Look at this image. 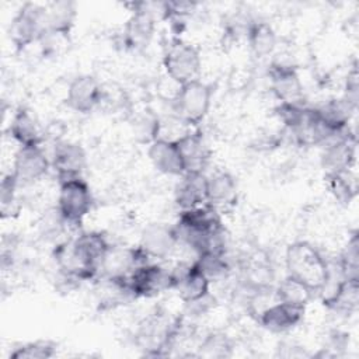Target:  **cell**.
I'll return each mask as SVG.
<instances>
[{
	"instance_id": "ba28073f",
	"label": "cell",
	"mask_w": 359,
	"mask_h": 359,
	"mask_svg": "<svg viewBox=\"0 0 359 359\" xmlns=\"http://www.w3.org/2000/svg\"><path fill=\"white\" fill-rule=\"evenodd\" d=\"M269 87L279 102L303 104L304 91L297 69L285 62H272L268 67Z\"/></svg>"
},
{
	"instance_id": "30bf717a",
	"label": "cell",
	"mask_w": 359,
	"mask_h": 359,
	"mask_svg": "<svg viewBox=\"0 0 359 359\" xmlns=\"http://www.w3.org/2000/svg\"><path fill=\"white\" fill-rule=\"evenodd\" d=\"M50 165L60 181L79 178L87 167L86 150L74 142L57 140L53 146Z\"/></svg>"
},
{
	"instance_id": "ac0fdd59",
	"label": "cell",
	"mask_w": 359,
	"mask_h": 359,
	"mask_svg": "<svg viewBox=\"0 0 359 359\" xmlns=\"http://www.w3.org/2000/svg\"><path fill=\"white\" fill-rule=\"evenodd\" d=\"M175 144L180 150L185 172H203L209 163L210 153L201 132L194 129L175 142Z\"/></svg>"
},
{
	"instance_id": "6da1fadb",
	"label": "cell",
	"mask_w": 359,
	"mask_h": 359,
	"mask_svg": "<svg viewBox=\"0 0 359 359\" xmlns=\"http://www.w3.org/2000/svg\"><path fill=\"white\" fill-rule=\"evenodd\" d=\"M109 247L111 244L102 233L83 231L74 238L57 244L53 255L60 273L88 280L98 275Z\"/></svg>"
},
{
	"instance_id": "9c48e42d",
	"label": "cell",
	"mask_w": 359,
	"mask_h": 359,
	"mask_svg": "<svg viewBox=\"0 0 359 359\" xmlns=\"http://www.w3.org/2000/svg\"><path fill=\"white\" fill-rule=\"evenodd\" d=\"M149 255L139 247L111 245L105 254L98 273L101 278H128L133 269L147 264Z\"/></svg>"
},
{
	"instance_id": "e0dca14e",
	"label": "cell",
	"mask_w": 359,
	"mask_h": 359,
	"mask_svg": "<svg viewBox=\"0 0 359 359\" xmlns=\"http://www.w3.org/2000/svg\"><path fill=\"white\" fill-rule=\"evenodd\" d=\"M174 199L181 210L208 203V175L205 172H184L175 187Z\"/></svg>"
},
{
	"instance_id": "52a82bcc",
	"label": "cell",
	"mask_w": 359,
	"mask_h": 359,
	"mask_svg": "<svg viewBox=\"0 0 359 359\" xmlns=\"http://www.w3.org/2000/svg\"><path fill=\"white\" fill-rule=\"evenodd\" d=\"M128 287L133 297H154L163 292L172 290V273L160 264L147 262L126 278Z\"/></svg>"
},
{
	"instance_id": "d6986e66",
	"label": "cell",
	"mask_w": 359,
	"mask_h": 359,
	"mask_svg": "<svg viewBox=\"0 0 359 359\" xmlns=\"http://www.w3.org/2000/svg\"><path fill=\"white\" fill-rule=\"evenodd\" d=\"M149 158L153 167L163 174L181 177L185 172L180 150L174 142L156 139L149 146Z\"/></svg>"
},
{
	"instance_id": "7a4b0ae2",
	"label": "cell",
	"mask_w": 359,
	"mask_h": 359,
	"mask_svg": "<svg viewBox=\"0 0 359 359\" xmlns=\"http://www.w3.org/2000/svg\"><path fill=\"white\" fill-rule=\"evenodd\" d=\"M285 266L289 276L303 282L314 293H320L328 280V259L309 241H294L286 248Z\"/></svg>"
},
{
	"instance_id": "cb8c5ba5",
	"label": "cell",
	"mask_w": 359,
	"mask_h": 359,
	"mask_svg": "<svg viewBox=\"0 0 359 359\" xmlns=\"http://www.w3.org/2000/svg\"><path fill=\"white\" fill-rule=\"evenodd\" d=\"M247 41L255 56L265 57L275 50L278 35L269 22L251 21L247 27Z\"/></svg>"
},
{
	"instance_id": "836d02e7",
	"label": "cell",
	"mask_w": 359,
	"mask_h": 359,
	"mask_svg": "<svg viewBox=\"0 0 359 359\" xmlns=\"http://www.w3.org/2000/svg\"><path fill=\"white\" fill-rule=\"evenodd\" d=\"M359 83H358V72L356 67H353L346 77L345 81V94H344V100H346L353 108L358 107V97H359Z\"/></svg>"
},
{
	"instance_id": "1f68e13d",
	"label": "cell",
	"mask_w": 359,
	"mask_h": 359,
	"mask_svg": "<svg viewBox=\"0 0 359 359\" xmlns=\"http://www.w3.org/2000/svg\"><path fill=\"white\" fill-rule=\"evenodd\" d=\"M199 355L209 358H223L231 353L233 345L230 339L220 332H212L206 335L199 345Z\"/></svg>"
},
{
	"instance_id": "8992f818",
	"label": "cell",
	"mask_w": 359,
	"mask_h": 359,
	"mask_svg": "<svg viewBox=\"0 0 359 359\" xmlns=\"http://www.w3.org/2000/svg\"><path fill=\"white\" fill-rule=\"evenodd\" d=\"M91 206L93 194L83 177L59 182L57 210L69 224H80Z\"/></svg>"
},
{
	"instance_id": "3957f363",
	"label": "cell",
	"mask_w": 359,
	"mask_h": 359,
	"mask_svg": "<svg viewBox=\"0 0 359 359\" xmlns=\"http://www.w3.org/2000/svg\"><path fill=\"white\" fill-rule=\"evenodd\" d=\"M163 65L167 77L182 86L199 79L202 57L194 45L181 39H172L164 52Z\"/></svg>"
},
{
	"instance_id": "5b68a950",
	"label": "cell",
	"mask_w": 359,
	"mask_h": 359,
	"mask_svg": "<svg viewBox=\"0 0 359 359\" xmlns=\"http://www.w3.org/2000/svg\"><path fill=\"white\" fill-rule=\"evenodd\" d=\"M10 39L18 50L38 43L48 32L45 6L25 3L10 24Z\"/></svg>"
},
{
	"instance_id": "f546056e",
	"label": "cell",
	"mask_w": 359,
	"mask_h": 359,
	"mask_svg": "<svg viewBox=\"0 0 359 359\" xmlns=\"http://www.w3.org/2000/svg\"><path fill=\"white\" fill-rule=\"evenodd\" d=\"M338 264L342 269L345 279L359 280V238L358 231H353L345 248L338 257Z\"/></svg>"
},
{
	"instance_id": "5bb4252c",
	"label": "cell",
	"mask_w": 359,
	"mask_h": 359,
	"mask_svg": "<svg viewBox=\"0 0 359 359\" xmlns=\"http://www.w3.org/2000/svg\"><path fill=\"white\" fill-rule=\"evenodd\" d=\"M356 156V139L355 135L348 132L330 143L324 144L321 154V165L325 174L348 171L355 164Z\"/></svg>"
},
{
	"instance_id": "7c38bea8",
	"label": "cell",
	"mask_w": 359,
	"mask_h": 359,
	"mask_svg": "<svg viewBox=\"0 0 359 359\" xmlns=\"http://www.w3.org/2000/svg\"><path fill=\"white\" fill-rule=\"evenodd\" d=\"M50 161L41 146H20L14 154L13 174L18 184L41 180L49 170Z\"/></svg>"
},
{
	"instance_id": "d6a6232c",
	"label": "cell",
	"mask_w": 359,
	"mask_h": 359,
	"mask_svg": "<svg viewBox=\"0 0 359 359\" xmlns=\"http://www.w3.org/2000/svg\"><path fill=\"white\" fill-rule=\"evenodd\" d=\"M133 132L140 142H154L158 132V116L150 111H143L136 115L133 121Z\"/></svg>"
},
{
	"instance_id": "4dcf8cb0",
	"label": "cell",
	"mask_w": 359,
	"mask_h": 359,
	"mask_svg": "<svg viewBox=\"0 0 359 359\" xmlns=\"http://www.w3.org/2000/svg\"><path fill=\"white\" fill-rule=\"evenodd\" d=\"M56 353V344L52 341H34L24 344L10 353V359H49Z\"/></svg>"
},
{
	"instance_id": "ffe728a7",
	"label": "cell",
	"mask_w": 359,
	"mask_h": 359,
	"mask_svg": "<svg viewBox=\"0 0 359 359\" xmlns=\"http://www.w3.org/2000/svg\"><path fill=\"white\" fill-rule=\"evenodd\" d=\"M323 303L337 314H353L359 307V280L344 279L332 292L323 296Z\"/></svg>"
},
{
	"instance_id": "9a60e30c",
	"label": "cell",
	"mask_w": 359,
	"mask_h": 359,
	"mask_svg": "<svg viewBox=\"0 0 359 359\" xmlns=\"http://www.w3.org/2000/svg\"><path fill=\"white\" fill-rule=\"evenodd\" d=\"M139 245L149 255V258H168L178 245L174 226H168L165 223L147 224L142 230Z\"/></svg>"
},
{
	"instance_id": "4316f807",
	"label": "cell",
	"mask_w": 359,
	"mask_h": 359,
	"mask_svg": "<svg viewBox=\"0 0 359 359\" xmlns=\"http://www.w3.org/2000/svg\"><path fill=\"white\" fill-rule=\"evenodd\" d=\"M325 180L331 194L339 203L348 205L356 196L358 185L355 175L351 172V170L325 174Z\"/></svg>"
},
{
	"instance_id": "d4e9b609",
	"label": "cell",
	"mask_w": 359,
	"mask_h": 359,
	"mask_svg": "<svg viewBox=\"0 0 359 359\" xmlns=\"http://www.w3.org/2000/svg\"><path fill=\"white\" fill-rule=\"evenodd\" d=\"M46 8V20H48V32H57L69 35L73 27V21L76 18V6L70 1H55Z\"/></svg>"
},
{
	"instance_id": "83f0119b",
	"label": "cell",
	"mask_w": 359,
	"mask_h": 359,
	"mask_svg": "<svg viewBox=\"0 0 359 359\" xmlns=\"http://www.w3.org/2000/svg\"><path fill=\"white\" fill-rule=\"evenodd\" d=\"M194 265L209 279V282L224 279L230 271L224 252H202L196 255Z\"/></svg>"
},
{
	"instance_id": "277c9868",
	"label": "cell",
	"mask_w": 359,
	"mask_h": 359,
	"mask_svg": "<svg viewBox=\"0 0 359 359\" xmlns=\"http://www.w3.org/2000/svg\"><path fill=\"white\" fill-rule=\"evenodd\" d=\"M213 87L201 79L180 86L172 101L174 114L192 126L199 125L208 115L212 104Z\"/></svg>"
},
{
	"instance_id": "f1b7e54d",
	"label": "cell",
	"mask_w": 359,
	"mask_h": 359,
	"mask_svg": "<svg viewBox=\"0 0 359 359\" xmlns=\"http://www.w3.org/2000/svg\"><path fill=\"white\" fill-rule=\"evenodd\" d=\"M18 181L13 172L3 177L0 185V216L1 219H11L18 216L21 210V203L17 196Z\"/></svg>"
},
{
	"instance_id": "4fadbf2b",
	"label": "cell",
	"mask_w": 359,
	"mask_h": 359,
	"mask_svg": "<svg viewBox=\"0 0 359 359\" xmlns=\"http://www.w3.org/2000/svg\"><path fill=\"white\" fill-rule=\"evenodd\" d=\"M101 83L91 74H79L67 86L66 104L70 109L88 114L100 105Z\"/></svg>"
},
{
	"instance_id": "603a6c76",
	"label": "cell",
	"mask_w": 359,
	"mask_h": 359,
	"mask_svg": "<svg viewBox=\"0 0 359 359\" xmlns=\"http://www.w3.org/2000/svg\"><path fill=\"white\" fill-rule=\"evenodd\" d=\"M237 199L236 178L227 171H216L208 177V203L216 209L231 206Z\"/></svg>"
},
{
	"instance_id": "7402d4cb",
	"label": "cell",
	"mask_w": 359,
	"mask_h": 359,
	"mask_svg": "<svg viewBox=\"0 0 359 359\" xmlns=\"http://www.w3.org/2000/svg\"><path fill=\"white\" fill-rule=\"evenodd\" d=\"M316 114L320 121L332 132L342 133L346 132L349 128L351 118L356 108H353L346 100L344 98H332L327 102L316 107Z\"/></svg>"
},
{
	"instance_id": "484cf974",
	"label": "cell",
	"mask_w": 359,
	"mask_h": 359,
	"mask_svg": "<svg viewBox=\"0 0 359 359\" xmlns=\"http://www.w3.org/2000/svg\"><path fill=\"white\" fill-rule=\"evenodd\" d=\"M314 294L316 293L309 286L289 275H286L275 287V297L278 302L294 306L306 307L309 302L314 297Z\"/></svg>"
},
{
	"instance_id": "8fae6325",
	"label": "cell",
	"mask_w": 359,
	"mask_h": 359,
	"mask_svg": "<svg viewBox=\"0 0 359 359\" xmlns=\"http://www.w3.org/2000/svg\"><path fill=\"white\" fill-rule=\"evenodd\" d=\"M172 273V290L177 292L178 297L187 303L194 304L209 296V279L192 264L178 265L171 271Z\"/></svg>"
},
{
	"instance_id": "44dd1931",
	"label": "cell",
	"mask_w": 359,
	"mask_h": 359,
	"mask_svg": "<svg viewBox=\"0 0 359 359\" xmlns=\"http://www.w3.org/2000/svg\"><path fill=\"white\" fill-rule=\"evenodd\" d=\"M8 130L20 146H41L43 139L38 121L25 107H20L14 112Z\"/></svg>"
},
{
	"instance_id": "2e32d148",
	"label": "cell",
	"mask_w": 359,
	"mask_h": 359,
	"mask_svg": "<svg viewBox=\"0 0 359 359\" xmlns=\"http://www.w3.org/2000/svg\"><path fill=\"white\" fill-rule=\"evenodd\" d=\"M306 307L275 300L258 314L259 324L271 332H285L294 328L304 317Z\"/></svg>"
}]
</instances>
